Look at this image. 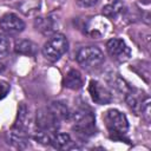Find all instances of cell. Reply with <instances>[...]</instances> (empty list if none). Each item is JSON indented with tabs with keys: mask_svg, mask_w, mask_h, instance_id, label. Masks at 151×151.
I'll return each instance as SVG.
<instances>
[{
	"mask_svg": "<svg viewBox=\"0 0 151 151\" xmlns=\"http://www.w3.org/2000/svg\"><path fill=\"white\" fill-rule=\"evenodd\" d=\"M104 123L113 139H123L129 130V122L126 116L116 109L107 110L103 116Z\"/></svg>",
	"mask_w": 151,
	"mask_h": 151,
	"instance_id": "obj_1",
	"label": "cell"
},
{
	"mask_svg": "<svg viewBox=\"0 0 151 151\" xmlns=\"http://www.w3.org/2000/svg\"><path fill=\"white\" fill-rule=\"evenodd\" d=\"M127 106L134 114H142L147 122L150 120V98L143 91L137 88H129L125 93Z\"/></svg>",
	"mask_w": 151,
	"mask_h": 151,
	"instance_id": "obj_2",
	"label": "cell"
},
{
	"mask_svg": "<svg viewBox=\"0 0 151 151\" xmlns=\"http://www.w3.org/2000/svg\"><path fill=\"white\" fill-rule=\"evenodd\" d=\"M68 50L67 38L61 33L53 34L42 46V54L50 61H57Z\"/></svg>",
	"mask_w": 151,
	"mask_h": 151,
	"instance_id": "obj_3",
	"label": "cell"
},
{
	"mask_svg": "<svg viewBox=\"0 0 151 151\" xmlns=\"http://www.w3.org/2000/svg\"><path fill=\"white\" fill-rule=\"evenodd\" d=\"M73 130L83 136H91L96 131V119L93 113L86 109H79L71 114Z\"/></svg>",
	"mask_w": 151,
	"mask_h": 151,
	"instance_id": "obj_4",
	"label": "cell"
},
{
	"mask_svg": "<svg viewBox=\"0 0 151 151\" xmlns=\"http://www.w3.org/2000/svg\"><path fill=\"white\" fill-rule=\"evenodd\" d=\"M77 61L84 68H94L104 63V53L97 46H85L78 51Z\"/></svg>",
	"mask_w": 151,
	"mask_h": 151,
	"instance_id": "obj_5",
	"label": "cell"
},
{
	"mask_svg": "<svg viewBox=\"0 0 151 151\" xmlns=\"http://www.w3.org/2000/svg\"><path fill=\"white\" fill-rule=\"evenodd\" d=\"M106 51L110 54V57L113 60L118 61V63L127 61L131 58V50H130V47L125 44L124 40L118 39V38L110 39L106 42Z\"/></svg>",
	"mask_w": 151,
	"mask_h": 151,
	"instance_id": "obj_6",
	"label": "cell"
},
{
	"mask_svg": "<svg viewBox=\"0 0 151 151\" xmlns=\"http://www.w3.org/2000/svg\"><path fill=\"white\" fill-rule=\"evenodd\" d=\"M88 92L91 94V98L94 103L99 105H105L112 101V93L111 91L104 86L101 83L97 80H91L88 85Z\"/></svg>",
	"mask_w": 151,
	"mask_h": 151,
	"instance_id": "obj_7",
	"label": "cell"
},
{
	"mask_svg": "<svg viewBox=\"0 0 151 151\" xmlns=\"http://www.w3.org/2000/svg\"><path fill=\"white\" fill-rule=\"evenodd\" d=\"M25 22L14 13H7L0 19V29L8 34H15L22 32Z\"/></svg>",
	"mask_w": 151,
	"mask_h": 151,
	"instance_id": "obj_8",
	"label": "cell"
},
{
	"mask_svg": "<svg viewBox=\"0 0 151 151\" xmlns=\"http://www.w3.org/2000/svg\"><path fill=\"white\" fill-rule=\"evenodd\" d=\"M58 126H59V123L54 119V117L50 112L48 107L41 109L37 112V127H38V130H42L46 132H54Z\"/></svg>",
	"mask_w": 151,
	"mask_h": 151,
	"instance_id": "obj_9",
	"label": "cell"
},
{
	"mask_svg": "<svg viewBox=\"0 0 151 151\" xmlns=\"http://www.w3.org/2000/svg\"><path fill=\"white\" fill-rule=\"evenodd\" d=\"M8 143L13 145L17 149H25L28 144V134H27V129L17 126L13 124L8 132Z\"/></svg>",
	"mask_w": 151,
	"mask_h": 151,
	"instance_id": "obj_10",
	"label": "cell"
},
{
	"mask_svg": "<svg viewBox=\"0 0 151 151\" xmlns=\"http://www.w3.org/2000/svg\"><path fill=\"white\" fill-rule=\"evenodd\" d=\"M50 112L52 113V116L54 117V119L60 124L64 120H68L71 119V112L68 110V107L66 106L65 103L63 101H52L51 105L48 106Z\"/></svg>",
	"mask_w": 151,
	"mask_h": 151,
	"instance_id": "obj_11",
	"label": "cell"
},
{
	"mask_svg": "<svg viewBox=\"0 0 151 151\" xmlns=\"http://www.w3.org/2000/svg\"><path fill=\"white\" fill-rule=\"evenodd\" d=\"M51 145L58 150H70L76 147V144L67 133H53L51 137Z\"/></svg>",
	"mask_w": 151,
	"mask_h": 151,
	"instance_id": "obj_12",
	"label": "cell"
},
{
	"mask_svg": "<svg viewBox=\"0 0 151 151\" xmlns=\"http://www.w3.org/2000/svg\"><path fill=\"white\" fill-rule=\"evenodd\" d=\"M55 20L51 17H46V18H37L34 21V26L35 29H38L39 32H41L45 35L52 34L55 31Z\"/></svg>",
	"mask_w": 151,
	"mask_h": 151,
	"instance_id": "obj_13",
	"label": "cell"
},
{
	"mask_svg": "<svg viewBox=\"0 0 151 151\" xmlns=\"http://www.w3.org/2000/svg\"><path fill=\"white\" fill-rule=\"evenodd\" d=\"M64 86L71 90H79L83 86V78L78 70H70L64 79Z\"/></svg>",
	"mask_w": 151,
	"mask_h": 151,
	"instance_id": "obj_14",
	"label": "cell"
},
{
	"mask_svg": "<svg viewBox=\"0 0 151 151\" xmlns=\"http://www.w3.org/2000/svg\"><path fill=\"white\" fill-rule=\"evenodd\" d=\"M124 11H125L124 5H123L120 1L116 0V1H113V2H111V4H109V5H106V6L103 8V14H104V17H106V18L114 19V18H117L118 15L123 14Z\"/></svg>",
	"mask_w": 151,
	"mask_h": 151,
	"instance_id": "obj_15",
	"label": "cell"
},
{
	"mask_svg": "<svg viewBox=\"0 0 151 151\" xmlns=\"http://www.w3.org/2000/svg\"><path fill=\"white\" fill-rule=\"evenodd\" d=\"M14 50L19 54L33 57L37 53V45L34 42H32L31 40H20L15 44Z\"/></svg>",
	"mask_w": 151,
	"mask_h": 151,
	"instance_id": "obj_16",
	"label": "cell"
},
{
	"mask_svg": "<svg viewBox=\"0 0 151 151\" xmlns=\"http://www.w3.org/2000/svg\"><path fill=\"white\" fill-rule=\"evenodd\" d=\"M21 12L25 14H32L40 8V0H20L18 4Z\"/></svg>",
	"mask_w": 151,
	"mask_h": 151,
	"instance_id": "obj_17",
	"label": "cell"
},
{
	"mask_svg": "<svg viewBox=\"0 0 151 151\" xmlns=\"http://www.w3.org/2000/svg\"><path fill=\"white\" fill-rule=\"evenodd\" d=\"M9 50H11L9 39L6 35L0 34V58H5L9 53Z\"/></svg>",
	"mask_w": 151,
	"mask_h": 151,
	"instance_id": "obj_18",
	"label": "cell"
},
{
	"mask_svg": "<svg viewBox=\"0 0 151 151\" xmlns=\"http://www.w3.org/2000/svg\"><path fill=\"white\" fill-rule=\"evenodd\" d=\"M99 0H76V2L80 6V7H92L94 5L98 4Z\"/></svg>",
	"mask_w": 151,
	"mask_h": 151,
	"instance_id": "obj_19",
	"label": "cell"
},
{
	"mask_svg": "<svg viewBox=\"0 0 151 151\" xmlns=\"http://www.w3.org/2000/svg\"><path fill=\"white\" fill-rule=\"evenodd\" d=\"M8 91H9V85L7 83H5V81H0V99L6 97Z\"/></svg>",
	"mask_w": 151,
	"mask_h": 151,
	"instance_id": "obj_20",
	"label": "cell"
},
{
	"mask_svg": "<svg viewBox=\"0 0 151 151\" xmlns=\"http://www.w3.org/2000/svg\"><path fill=\"white\" fill-rule=\"evenodd\" d=\"M2 68H4V66H2V65H1V64H0V71H1V70H2Z\"/></svg>",
	"mask_w": 151,
	"mask_h": 151,
	"instance_id": "obj_21",
	"label": "cell"
}]
</instances>
